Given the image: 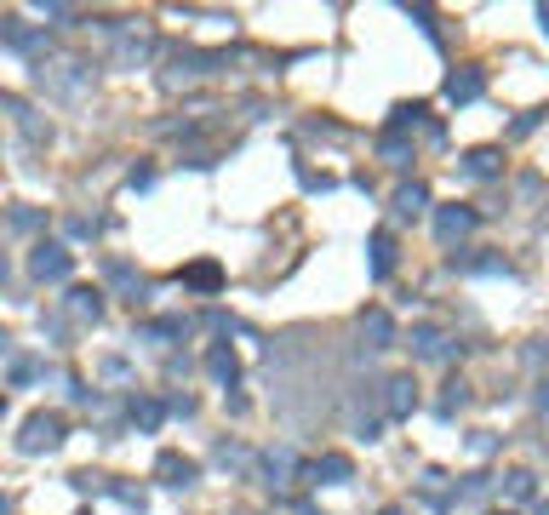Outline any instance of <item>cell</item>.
Segmentation results:
<instances>
[{
  "label": "cell",
  "mask_w": 549,
  "mask_h": 515,
  "mask_svg": "<svg viewBox=\"0 0 549 515\" xmlns=\"http://www.w3.org/2000/svg\"><path fill=\"white\" fill-rule=\"evenodd\" d=\"M40 86L58 92V98H81V92L92 86V64H81V58H58V64H40Z\"/></svg>",
  "instance_id": "cell-1"
},
{
  "label": "cell",
  "mask_w": 549,
  "mask_h": 515,
  "mask_svg": "<svg viewBox=\"0 0 549 515\" xmlns=\"http://www.w3.org/2000/svg\"><path fill=\"white\" fill-rule=\"evenodd\" d=\"M58 441H64V413H29L23 418V435H18V452H52Z\"/></svg>",
  "instance_id": "cell-2"
},
{
  "label": "cell",
  "mask_w": 549,
  "mask_h": 515,
  "mask_svg": "<svg viewBox=\"0 0 549 515\" xmlns=\"http://www.w3.org/2000/svg\"><path fill=\"white\" fill-rule=\"evenodd\" d=\"M69 270H75V253L58 246V241H40L35 253H29V275L35 280H69Z\"/></svg>",
  "instance_id": "cell-3"
},
{
  "label": "cell",
  "mask_w": 549,
  "mask_h": 515,
  "mask_svg": "<svg viewBox=\"0 0 549 515\" xmlns=\"http://www.w3.org/2000/svg\"><path fill=\"white\" fill-rule=\"evenodd\" d=\"M98 315H103V292H92V287H75L69 298H64V321L69 326H98Z\"/></svg>",
  "instance_id": "cell-4"
},
{
  "label": "cell",
  "mask_w": 549,
  "mask_h": 515,
  "mask_svg": "<svg viewBox=\"0 0 549 515\" xmlns=\"http://www.w3.org/2000/svg\"><path fill=\"white\" fill-rule=\"evenodd\" d=\"M304 481H321V487H343V481H355V464L343 458V452H321L315 464H304Z\"/></svg>",
  "instance_id": "cell-5"
},
{
  "label": "cell",
  "mask_w": 549,
  "mask_h": 515,
  "mask_svg": "<svg viewBox=\"0 0 549 515\" xmlns=\"http://www.w3.org/2000/svg\"><path fill=\"white\" fill-rule=\"evenodd\" d=\"M418 407V384H412V372H395V378L384 384V413L389 418H412Z\"/></svg>",
  "instance_id": "cell-6"
},
{
  "label": "cell",
  "mask_w": 549,
  "mask_h": 515,
  "mask_svg": "<svg viewBox=\"0 0 549 515\" xmlns=\"http://www.w3.org/2000/svg\"><path fill=\"white\" fill-rule=\"evenodd\" d=\"M469 229H475V207H441L435 212V235H441V246H458Z\"/></svg>",
  "instance_id": "cell-7"
},
{
  "label": "cell",
  "mask_w": 549,
  "mask_h": 515,
  "mask_svg": "<svg viewBox=\"0 0 549 515\" xmlns=\"http://www.w3.org/2000/svg\"><path fill=\"white\" fill-rule=\"evenodd\" d=\"M155 475H161L166 487H195L200 464H195V458H183V452H161V458H155Z\"/></svg>",
  "instance_id": "cell-8"
},
{
  "label": "cell",
  "mask_w": 549,
  "mask_h": 515,
  "mask_svg": "<svg viewBox=\"0 0 549 515\" xmlns=\"http://www.w3.org/2000/svg\"><path fill=\"white\" fill-rule=\"evenodd\" d=\"M481 92H486V75H481L475 64H464V69L447 75V98H452V103H475Z\"/></svg>",
  "instance_id": "cell-9"
},
{
  "label": "cell",
  "mask_w": 549,
  "mask_h": 515,
  "mask_svg": "<svg viewBox=\"0 0 549 515\" xmlns=\"http://www.w3.org/2000/svg\"><path fill=\"white\" fill-rule=\"evenodd\" d=\"M207 372H212V384H224V389L241 378V361H235L229 343H212V350H207Z\"/></svg>",
  "instance_id": "cell-10"
},
{
  "label": "cell",
  "mask_w": 549,
  "mask_h": 515,
  "mask_svg": "<svg viewBox=\"0 0 549 515\" xmlns=\"http://www.w3.org/2000/svg\"><path fill=\"white\" fill-rule=\"evenodd\" d=\"M412 350L423 355V361H447V355H452V343H447L441 326H412Z\"/></svg>",
  "instance_id": "cell-11"
},
{
  "label": "cell",
  "mask_w": 549,
  "mask_h": 515,
  "mask_svg": "<svg viewBox=\"0 0 549 515\" xmlns=\"http://www.w3.org/2000/svg\"><path fill=\"white\" fill-rule=\"evenodd\" d=\"M464 172H469V178H498V172H504V149H492V144L469 149L464 155Z\"/></svg>",
  "instance_id": "cell-12"
},
{
  "label": "cell",
  "mask_w": 549,
  "mask_h": 515,
  "mask_svg": "<svg viewBox=\"0 0 549 515\" xmlns=\"http://www.w3.org/2000/svg\"><path fill=\"white\" fill-rule=\"evenodd\" d=\"M360 333L372 338V350H389V343H395V321H389L384 309H360Z\"/></svg>",
  "instance_id": "cell-13"
},
{
  "label": "cell",
  "mask_w": 549,
  "mask_h": 515,
  "mask_svg": "<svg viewBox=\"0 0 549 515\" xmlns=\"http://www.w3.org/2000/svg\"><path fill=\"white\" fill-rule=\"evenodd\" d=\"M263 470H270V487H287V475H304V464L292 458V447L263 452Z\"/></svg>",
  "instance_id": "cell-14"
},
{
  "label": "cell",
  "mask_w": 549,
  "mask_h": 515,
  "mask_svg": "<svg viewBox=\"0 0 549 515\" xmlns=\"http://www.w3.org/2000/svg\"><path fill=\"white\" fill-rule=\"evenodd\" d=\"M367 253H372V275H395V235H389V229H378V235L367 241Z\"/></svg>",
  "instance_id": "cell-15"
},
{
  "label": "cell",
  "mask_w": 549,
  "mask_h": 515,
  "mask_svg": "<svg viewBox=\"0 0 549 515\" xmlns=\"http://www.w3.org/2000/svg\"><path fill=\"white\" fill-rule=\"evenodd\" d=\"M183 287H195V292H217V287H224V270H217L212 258H200V263H190V270H183Z\"/></svg>",
  "instance_id": "cell-16"
},
{
  "label": "cell",
  "mask_w": 549,
  "mask_h": 515,
  "mask_svg": "<svg viewBox=\"0 0 549 515\" xmlns=\"http://www.w3.org/2000/svg\"><path fill=\"white\" fill-rule=\"evenodd\" d=\"M103 275H109V287H115V292H127V298H132V304H137V298H144V275H137V270H132V263H109V270H103Z\"/></svg>",
  "instance_id": "cell-17"
},
{
  "label": "cell",
  "mask_w": 549,
  "mask_h": 515,
  "mask_svg": "<svg viewBox=\"0 0 549 515\" xmlns=\"http://www.w3.org/2000/svg\"><path fill=\"white\" fill-rule=\"evenodd\" d=\"M423 207H429V190H423V183H401L395 190V218H418Z\"/></svg>",
  "instance_id": "cell-18"
},
{
  "label": "cell",
  "mask_w": 549,
  "mask_h": 515,
  "mask_svg": "<svg viewBox=\"0 0 549 515\" xmlns=\"http://www.w3.org/2000/svg\"><path fill=\"white\" fill-rule=\"evenodd\" d=\"M498 487H504V498H509V504H527V498L538 493V481H532V470H509L504 481H498Z\"/></svg>",
  "instance_id": "cell-19"
},
{
  "label": "cell",
  "mask_w": 549,
  "mask_h": 515,
  "mask_svg": "<svg viewBox=\"0 0 549 515\" xmlns=\"http://www.w3.org/2000/svg\"><path fill=\"white\" fill-rule=\"evenodd\" d=\"M144 58H149V35H127V40L115 46V64H120V69H137Z\"/></svg>",
  "instance_id": "cell-20"
},
{
  "label": "cell",
  "mask_w": 549,
  "mask_h": 515,
  "mask_svg": "<svg viewBox=\"0 0 549 515\" xmlns=\"http://www.w3.org/2000/svg\"><path fill=\"white\" fill-rule=\"evenodd\" d=\"M161 418H166L161 401H132V424L137 430H161Z\"/></svg>",
  "instance_id": "cell-21"
},
{
  "label": "cell",
  "mask_w": 549,
  "mask_h": 515,
  "mask_svg": "<svg viewBox=\"0 0 549 515\" xmlns=\"http://www.w3.org/2000/svg\"><path fill=\"white\" fill-rule=\"evenodd\" d=\"M418 120H423V103H395V109H389V132H406V127H418Z\"/></svg>",
  "instance_id": "cell-22"
},
{
  "label": "cell",
  "mask_w": 549,
  "mask_h": 515,
  "mask_svg": "<svg viewBox=\"0 0 549 515\" xmlns=\"http://www.w3.org/2000/svg\"><path fill=\"white\" fill-rule=\"evenodd\" d=\"M378 155H384L389 166H406V155H412V149H406V138H395V132H384V144H378Z\"/></svg>",
  "instance_id": "cell-23"
},
{
  "label": "cell",
  "mask_w": 549,
  "mask_h": 515,
  "mask_svg": "<svg viewBox=\"0 0 549 515\" xmlns=\"http://www.w3.org/2000/svg\"><path fill=\"white\" fill-rule=\"evenodd\" d=\"M464 401H469V389H464V378H452V384H447V395H441V413L452 418V413L464 407Z\"/></svg>",
  "instance_id": "cell-24"
},
{
  "label": "cell",
  "mask_w": 549,
  "mask_h": 515,
  "mask_svg": "<svg viewBox=\"0 0 549 515\" xmlns=\"http://www.w3.org/2000/svg\"><path fill=\"white\" fill-rule=\"evenodd\" d=\"M149 338H183L190 333V321H155V326H144Z\"/></svg>",
  "instance_id": "cell-25"
},
{
  "label": "cell",
  "mask_w": 549,
  "mask_h": 515,
  "mask_svg": "<svg viewBox=\"0 0 549 515\" xmlns=\"http://www.w3.org/2000/svg\"><path fill=\"white\" fill-rule=\"evenodd\" d=\"M35 224H40V212H23V207L12 212V229H18V235H29V229H35Z\"/></svg>",
  "instance_id": "cell-26"
},
{
  "label": "cell",
  "mask_w": 549,
  "mask_h": 515,
  "mask_svg": "<svg viewBox=\"0 0 549 515\" xmlns=\"http://www.w3.org/2000/svg\"><path fill=\"white\" fill-rule=\"evenodd\" d=\"M75 481V487H81V493H98V487H109V481L103 475H92V470H81V475H69Z\"/></svg>",
  "instance_id": "cell-27"
},
{
  "label": "cell",
  "mask_w": 549,
  "mask_h": 515,
  "mask_svg": "<svg viewBox=\"0 0 549 515\" xmlns=\"http://www.w3.org/2000/svg\"><path fill=\"white\" fill-rule=\"evenodd\" d=\"M35 372H40L35 361H18V367H12V384H29V378H35Z\"/></svg>",
  "instance_id": "cell-28"
},
{
  "label": "cell",
  "mask_w": 549,
  "mask_h": 515,
  "mask_svg": "<svg viewBox=\"0 0 549 515\" xmlns=\"http://www.w3.org/2000/svg\"><path fill=\"white\" fill-rule=\"evenodd\" d=\"M486 481H492V475H469V487H464V498H486Z\"/></svg>",
  "instance_id": "cell-29"
},
{
  "label": "cell",
  "mask_w": 549,
  "mask_h": 515,
  "mask_svg": "<svg viewBox=\"0 0 549 515\" xmlns=\"http://www.w3.org/2000/svg\"><path fill=\"white\" fill-rule=\"evenodd\" d=\"M538 407H544V418H549V384H544V389H538Z\"/></svg>",
  "instance_id": "cell-30"
},
{
  "label": "cell",
  "mask_w": 549,
  "mask_h": 515,
  "mask_svg": "<svg viewBox=\"0 0 549 515\" xmlns=\"http://www.w3.org/2000/svg\"><path fill=\"white\" fill-rule=\"evenodd\" d=\"M297 515H321V510H315V504H297Z\"/></svg>",
  "instance_id": "cell-31"
},
{
  "label": "cell",
  "mask_w": 549,
  "mask_h": 515,
  "mask_svg": "<svg viewBox=\"0 0 549 515\" xmlns=\"http://www.w3.org/2000/svg\"><path fill=\"white\" fill-rule=\"evenodd\" d=\"M0 287H6V253H0Z\"/></svg>",
  "instance_id": "cell-32"
},
{
  "label": "cell",
  "mask_w": 549,
  "mask_h": 515,
  "mask_svg": "<svg viewBox=\"0 0 549 515\" xmlns=\"http://www.w3.org/2000/svg\"><path fill=\"white\" fill-rule=\"evenodd\" d=\"M0 515H12V504H6V493H0Z\"/></svg>",
  "instance_id": "cell-33"
},
{
  "label": "cell",
  "mask_w": 549,
  "mask_h": 515,
  "mask_svg": "<svg viewBox=\"0 0 549 515\" xmlns=\"http://www.w3.org/2000/svg\"><path fill=\"white\" fill-rule=\"evenodd\" d=\"M378 515H406V510H395V504H389V510H378Z\"/></svg>",
  "instance_id": "cell-34"
},
{
  "label": "cell",
  "mask_w": 549,
  "mask_h": 515,
  "mask_svg": "<svg viewBox=\"0 0 549 515\" xmlns=\"http://www.w3.org/2000/svg\"><path fill=\"white\" fill-rule=\"evenodd\" d=\"M532 515H549V498H544V504H538V510H532Z\"/></svg>",
  "instance_id": "cell-35"
},
{
  "label": "cell",
  "mask_w": 549,
  "mask_h": 515,
  "mask_svg": "<svg viewBox=\"0 0 549 515\" xmlns=\"http://www.w3.org/2000/svg\"><path fill=\"white\" fill-rule=\"evenodd\" d=\"M0 418H6V401H0Z\"/></svg>",
  "instance_id": "cell-36"
},
{
  "label": "cell",
  "mask_w": 549,
  "mask_h": 515,
  "mask_svg": "<svg viewBox=\"0 0 549 515\" xmlns=\"http://www.w3.org/2000/svg\"><path fill=\"white\" fill-rule=\"evenodd\" d=\"M0 343H6V333H0Z\"/></svg>",
  "instance_id": "cell-37"
},
{
  "label": "cell",
  "mask_w": 549,
  "mask_h": 515,
  "mask_svg": "<svg viewBox=\"0 0 549 515\" xmlns=\"http://www.w3.org/2000/svg\"><path fill=\"white\" fill-rule=\"evenodd\" d=\"M504 515H509V510H504Z\"/></svg>",
  "instance_id": "cell-38"
}]
</instances>
